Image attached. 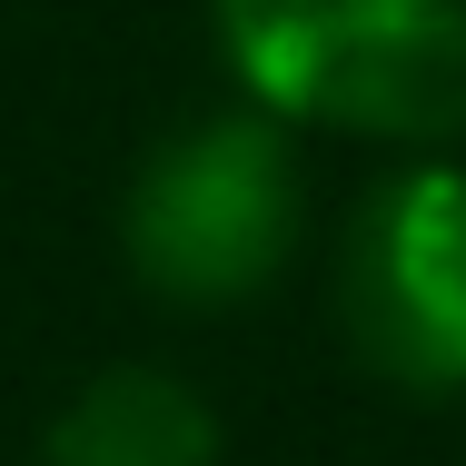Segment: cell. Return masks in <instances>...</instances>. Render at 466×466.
<instances>
[{
  "label": "cell",
  "instance_id": "6da1fadb",
  "mask_svg": "<svg viewBox=\"0 0 466 466\" xmlns=\"http://www.w3.org/2000/svg\"><path fill=\"white\" fill-rule=\"evenodd\" d=\"M258 109L397 149L466 139V0H218Z\"/></svg>",
  "mask_w": 466,
  "mask_h": 466
},
{
  "label": "cell",
  "instance_id": "7a4b0ae2",
  "mask_svg": "<svg viewBox=\"0 0 466 466\" xmlns=\"http://www.w3.org/2000/svg\"><path fill=\"white\" fill-rule=\"evenodd\" d=\"M298 248V159L279 109L179 129L129 188V268L179 308H238Z\"/></svg>",
  "mask_w": 466,
  "mask_h": 466
},
{
  "label": "cell",
  "instance_id": "3957f363",
  "mask_svg": "<svg viewBox=\"0 0 466 466\" xmlns=\"http://www.w3.org/2000/svg\"><path fill=\"white\" fill-rule=\"evenodd\" d=\"M338 328L387 387L457 397L466 387V169L407 159L368 188L338 248Z\"/></svg>",
  "mask_w": 466,
  "mask_h": 466
},
{
  "label": "cell",
  "instance_id": "277c9868",
  "mask_svg": "<svg viewBox=\"0 0 466 466\" xmlns=\"http://www.w3.org/2000/svg\"><path fill=\"white\" fill-rule=\"evenodd\" d=\"M40 466H218V417L169 368H109L60 407Z\"/></svg>",
  "mask_w": 466,
  "mask_h": 466
}]
</instances>
